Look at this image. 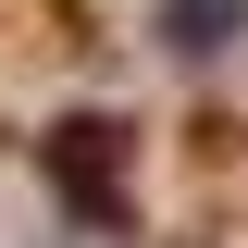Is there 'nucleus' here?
<instances>
[{"mask_svg":"<svg viewBox=\"0 0 248 248\" xmlns=\"http://www.w3.org/2000/svg\"><path fill=\"white\" fill-rule=\"evenodd\" d=\"M236 37V0H174V50H223Z\"/></svg>","mask_w":248,"mask_h":248,"instance_id":"1","label":"nucleus"}]
</instances>
